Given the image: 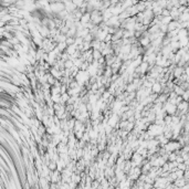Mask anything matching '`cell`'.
I'll use <instances>...</instances> for the list:
<instances>
[{"instance_id": "cell-1", "label": "cell", "mask_w": 189, "mask_h": 189, "mask_svg": "<svg viewBox=\"0 0 189 189\" xmlns=\"http://www.w3.org/2000/svg\"><path fill=\"white\" fill-rule=\"evenodd\" d=\"M151 92L155 93V94H161L162 91H163V85L159 83V82H155V83H153V85H151Z\"/></svg>"}, {"instance_id": "cell-9", "label": "cell", "mask_w": 189, "mask_h": 189, "mask_svg": "<svg viewBox=\"0 0 189 189\" xmlns=\"http://www.w3.org/2000/svg\"><path fill=\"white\" fill-rule=\"evenodd\" d=\"M187 168H189V166H188V165H186V164H185L184 162L178 163V164H177V169L185 170V169H187Z\"/></svg>"}, {"instance_id": "cell-8", "label": "cell", "mask_w": 189, "mask_h": 189, "mask_svg": "<svg viewBox=\"0 0 189 189\" xmlns=\"http://www.w3.org/2000/svg\"><path fill=\"white\" fill-rule=\"evenodd\" d=\"M73 65H74V64H73V61L72 60L68 59V60L64 61V69H71Z\"/></svg>"}, {"instance_id": "cell-2", "label": "cell", "mask_w": 189, "mask_h": 189, "mask_svg": "<svg viewBox=\"0 0 189 189\" xmlns=\"http://www.w3.org/2000/svg\"><path fill=\"white\" fill-rule=\"evenodd\" d=\"M90 20H91V14H90V12H88V11L83 12L81 16V18H80V22L86 23V22H90Z\"/></svg>"}, {"instance_id": "cell-5", "label": "cell", "mask_w": 189, "mask_h": 189, "mask_svg": "<svg viewBox=\"0 0 189 189\" xmlns=\"http://www.w3.org/2000/svg\"><path fill=\"white\" fill-rule=\"evenodd\" d=\"M172 91L175 92L176 95H181V94L184 93L185 90H184L180 85H174V88H172Z\"/></svg>"}, {"instance_id": "cell-7", "label": "cell", "mask_w": 189, "mask_h": 189, "mask_svg": "<svg viewBox=\"0 0 189 189\" xmlns=\"http://www.w3.org/2000/svg\"><path fill=\"white\" fill-rule=\"evenodd\" d=\"M56 48L59 49L60 52H63V51H65L67 44H65V42H57V43H56Z\"/></svg>"}, {"instance_id": "cell-10", "label": "cell", "mask_w": 189, "mask_h": 189, "mask_svg": "<svg viewBox=\"0 0 189 189\" xmlns=\"http://www.w3.org/2000/svg\"><path fill=\"white\" fill-rule=\"evenodd\" d=\"M89 64L90 63H88L86 61H83V62H82V64L80 65L79 69L81 70V71H86V70H88V68H89Z\"/></svg>"}, {"instance_id": "cell-3", "label": "cell", "mask_w": 189, "mask_h": 189, "mask_svg": "<svg viewBox=\"0 0 189 189\" xmlns=\"http://www.w3.org/2000/svg\"><path fill=\"white\" fill-rule=\"evenodd\" d=\"M76 50H77V49H76V46H75V44H71V46H67V48H65V52H67L69 55H72L73 53H74Z\"/></svg>"}, {"instance_id": "cell-4", "label": "cell", "mask_w": 189, "mask_h": 189, "mask_svg": "<svg viewBox=\"0 0 189 189\" xmlns=\"http://www.w3.org/2000/svg\"><path fill=\"white\" fill-rule=\"evenodd\" d=\"M185 37H188V31H187V29H179L178 32H177V38H178V40L185 38Z\"/></svg>"}, {"instance_id": "cell-6", "label": "cell", "mask_w": 189, "mask_h": 189, "mask_svg": "<svg viewBox=\"0 0 189 189\" xmlns=\"http://www.w3.org/2000/svg\"><path fill=\"white\" fill-rule=\"evenodd\" d=\"M48 168H49V170L50 171H52V170H55L56 169V162H54V161H50L48 163Z\"/></svg>"}, {"instance_id": "cell-11", "label": "cell", "mask_w": 189, "mask_h": 189, "mask_svg": "<svg viewBox=\"0 0 189 189\" xmlns=\"http://www.w3.org/2000/svg\"><path fill=\"white\" fill-rule=\"evenodd\" d=\"M91 188H100V181L97 179H93L91 181Z\"/></svg>"}]
</instances>
